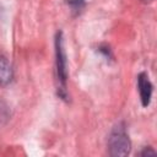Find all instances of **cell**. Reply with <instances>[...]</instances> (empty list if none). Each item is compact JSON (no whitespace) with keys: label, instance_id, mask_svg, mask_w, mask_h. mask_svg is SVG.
<instances>
[{"label":"cell","instance_id":"6da1fadb","mask_svg":"<svg viewBox=\"0 0 157 157\" xmlns=\"http://www.w3.org/2000/svg\"><path fill=\"white\" fill-rule=\"evenodd\" d=\"M109 153L112 156H126L130 152L131 144L129 140V136L125 132V129L123 126H117L112 131L108 141Z\"/></svg>","mask_w":157,"mask_h":157},{"label":"cell","instance_id":"7a4b0ae2","mask_svg":"<svg viewBox=\"0 0 157 157\" xmlns=\"http://www.w3.org/2000/svg\"><path fill=\"white\" fill-rule=\"evenodd\" d=\"M56 70H58V77L61 83V90H65L66 83V59L65 53L63 48V38L61 33H58L56 37Z\"/></svg>","mask_w":157,"mask_h":157},{"label":"cell","instance_id":"3957f363","mask_svg":"<svg viewBox=\"0 0 157 157\" xmlns=\"http://www.w3.org/2000/svg\"><path fill=\"white\" fill-rule=\"evenodd\" d=\"M137 86H139V92L141 97V102L144 107H147L151 99L152 94V85L148 80V76L146 74H140L137 77Z\"/></svg>","mask_w":157,"mask_h":157},{"label":"cell","instance_id":"277c9868","mask_svg":"<svg viewBox=\"0 0 157 157\" xmlns=\"http://www.w3.org/2000/svg\"><path fill=\"white\" fill-rule=\"evenodd\" d=\"M12 66L6 56L0 54V86H7L12 81Z\"/></svg>","mask_w":157,"mask_h":157},{"label":"cell","instance_id":"5b68a950","mask_svg":"<svg viewBox=\"0 0 157 157\" xmlns=\"http://www.w3.org/2000/svg\"><path fill=\"white\" fill-rule=\"evenodd\" d=\"M7 119V107L0 103V120Z\"/></svg>","mask_w":157,"mask_h":157},{"label":"cell","instance_id":"8992f818","mask_svg":"<svg viewBox=\"0 0 157 157\" xmlns=\"http://www.w3.org/2000/svg\"><path fill=\"white\" fill-rule=\"evenodd\" d=\"M153 153H155L153 150H147V148H146V150L142 152V156H146V155H153Z\"/></svg>","mask_w":157,"mask_h":157},{"label":"cell","instance_id":"52a82bcc","mask_svg":"<svg viewBox=\"0 0 157 157\" xmlns=\"http://www.w3.org/2000/svg\"><path fill=\"white\" fill-rule=\"evenodd\" d=\"M142 1H151V0H142Z\"/></svg>","mask_w":157,"mask_h":157}]
</instances>
